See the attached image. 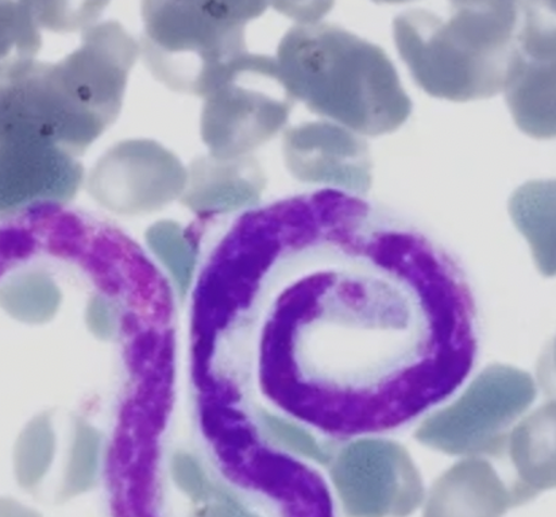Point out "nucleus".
<instances>
[{
  "label": "nucleus",
  "instance_id": "1",
  "mask_svg": "<svg viewBox=\"0 0 556 517\" xmlns=\"http://www.w3.org/2000/svg\"><path fill=\"white\" fill-rule=\"evenodd\" d=\"M300 216L258 250V378L283 413L336 437L392 430L450 396L476 358L475 307L450 261L403 231ZM239 313V314H241Z\"/></svg>",
  "mask_w": 556,
  "mask_h": 517
},
{
  "label": "nucleus",
  "instance_id": "2",
  "mask_svg": "<svg viewBox=\"0 0 556 517\" xmlns=\"http://www.w3.org/2000/svg\"><path fill=\"white\" fill-rule=\"evenodd\" d=\"M132 66L116 38L90 30L58 63L36 60L0 83V213L76 198L80 159L118 118Z\"/></svg>",
  "mask_w": 556,
  "mask_h": 517
},
{
  "label": "nucleus",
  "instance_id": "3",
  "mask_svg": "<svg viewBox=\"0 0 556 517\" xmlns=\"http://www.w3.org/2000/svg\"><path fill=\"white\" fill-rule=\"evenodd\" d=\"M113 517H336L324 478L287 454L255 443L227 480L176 453L168 487L150 476L114 483Z\"/></svg>",
  "mask_w": 556,
  "mask_h": 517
},
{
  "label": "nucleus",
  "instance_id": "4",
  "mask_svg": "<svg viewBox=\"0 0 556 517\" xmlns=\"http://www.w3.org/2000/svg\"><path fill=\"white\" fill-rule=\"evenodd\" d=\"M276 63L293 100L355 135L396 131L413 110L386 52L339 27H293L278 47Z\"/></svg>",
  "mask_w": 556,
  "mask_h": 517
},
{
  "label": "nucleus",
  "instance_id": "5",
  "mask_svg": "<svg viewBox=\"0 0 556 517\" xmlns=\"http://www.w3.org/2000/svg\"><path fill=\"white\" fill-rule=\"evenodd\" d=\"M452 5L447 20L421 10L394 20L404 63L417 85L435 98L469 102L504 92L522 54L519 4Z\"/></svg>",
  "mask_w": 556,
  "mask_h": 517
},
{
  "label": "nucleus",
  "instance_id": "6",
  "mask_svg": "<svg viewBox=\"0 0 556 517\" xmlns=\"http://www.w3.org/2000/svg\"><path fill=\"white\" fill-rule=\"evenodd\" d=\"M266 2H144L139 54L170 90L205 98L248 53L244 29Z\"/></svg>",
  "mask_w": 556,
  "mask_h": 517
},
{
  "label": "nucleus",
  "instance_id": "7",
  "mask_svg": "<svg viewBox=\"0 0 556 517\" xmlns=\"http://www.w3.org/2000/svg\"><path fill=\"white\" fill-rule=\"evenodd\" d=\"M293 99L276 59L244 53L204 98L200 135L216 160L248 157L287 124Z\"/></svg>",
  "mask_w": 556,
  "mask_h": 517
},
{
  "label": "nucleus",
  "instance_id": "8",
  "mask_svg": "<svg viewBox=\"0 0 556 517\" xmlns=\"http://www.w3.org/2000/svg\"><path fill=\"white\" fill-rule=\"evenodd\" d=\"M535 394V383L525 371L492 366L472 381L463 398L426 420L416 437L448 454L494 452Z\"/></svg>",
  "mask_w": 556,
  "mask_h": 517
},
{
  "label": "nucleus",
  "instance_id": "9",
  "mask_svg": "<svg viewBox=\"0 0 556 517\" xmlns=\"http://www.w3.org/2000/svg\"><path fill=\"white\" fill-rule=\"evenodd\" d=\"M331 478L349 517H407L425 499L413 459L393 442L348 444L332 464Z\"/></svg>",
  "mask_w": 556,
  "mask_h": 517
},
{
  "label": "nucleus",
  "instance_id": "10",
  "mask_svg": "<svg viewBox=\"0 0 556 517\" xmlns=\"http://www.w3.org/2000/svg\"><path fill=\"white\" fill-rule=\"evenodd\" d=\"M87 186L94 202L110 213L148 215L181 198L187 168L157 142L125 141L98 161Z\"/></svg>",
  "mask_w": 556,
  "mask_h": 517
},
{
  "label": "nucleus",
  "instance_id": "11",
  "mask_svg": "<svg viewBox=\"0 0 556 517\" xmlns=\"http://www.w3.org/2000/svg\"><path fill=\"white\" fill-rule=\"evenodd\" d=\"M283 159L298 180L328 185L352 193L371 187L368 144L355 133L328 122H314L283 135Z\"/></svg>",
  "mask_w": 556,
  "mask_h": 517
},
{
  "label": "nucleus",
  "instance_id": "12",
  "mask_svg": "<svg viewBox=\"0 0 556 517\" xmlns=\"http://www.w3.org/2000/svg\"><path fill=\"white\" fill-rule=\"evenodd\" d=\"M266 180L255 160H216L203 155L187 169V186L180 202L199 220L215 218L254 207L261 200Z\"/></svg>",
  "mask_w": 556,
  "mask_h": 517
},
{
  "label": "nucleus",
  "instance_id": "13",
  "mask_svg": "<svg viewBox=\"0 0 556 517\" xmlns=\"http://www.w3.org/2000/svg\"><path fill=\"white\" fill-rule=\"evenodd\" d=\"M514 494L505 488L492 466L467 461L447 471L432 488L425 517H502Z\"/></svg>",
  "mask_w": 556,
  "mask_h": 517
},
{
  "label": "nucleus",
  "instance_id": "14",
  "mask_svg": "<svg viewBox=\"0 0 556 517\" xmlns=\"http://www.w3.org/2000/svg\"><path fill=\"white\" fill-rule=\"evenodd\" d=\"M504 92L520 130L544 140L555 136L554 58H538L522 50Z\"/></svg>",
  "mask_w": 556,
  "mask_h": 517
},
{
  "label": "nucleus",
  "instance_id": "15",
  "mask_svg": "<svg viewBox=\"0 0 556 517\" xmlns=\"http://www.w3.org/2000/svg\"><path fill=\"white\" fill-rule=\"evenodd\" d=\"M509 210L517 229L530 242L544 275L555 272V192L553 182H528L511 197Z\"/></svg>",
  "mask_w": 556,
  "mask_h": 517
},
{
  "label": "nucleus",
  "instance_id": "16",
  "mask_svg": "<svg viewBox=\"0 0 556 517\" xmlns=\"http://www.w3.org/2000/svg\"><path fill=\"white\" fill-rule=\"evenodd\" d=\"M553 414L549 408L536 414L517 428L511 441V455L521 478L522 502L554 486Z\"/></svg>",
  "mask_w": 556,
  "mask_h": 517
},
{
  "label": "nucleus",
  "instance_id": "17",
  "mask_svg": "<svg viewBox=\"0 0 556 517\" xmlns=\"http://www.w3.org/2000/svg\"><path fill=\"white\" fill-rule=\"evenodd\" d=\"M41 29L36 2H0V83L35 63Z\"/></svg>",
  "mask_w": 556,
  "mask_h": 517
},
{
  "label": "nucleus",
  "instance_id": "18",
  "mask_svg": "<svg viewBox=\"0 0 556 517\" xmlns=\"http://www.w3.org/2000/svg\"><path fill=\"white\" fill-rule=\"evenodd\" d=\"M63 294L52 277L41 270L15 276L0 288V305L14 319L42 325L58 314Z\"/></svg>",
  "mask_w": 556,
  "mask_h": 517
},
{
  "label": "nucleus",
  "instance_id": "19",
  "mask_svg": "<svg viewBox=\"0 0 556 517\" xmlns=\"http://www.w3.org/2000/svg\"><path fill=\"white\" fill-rule=\"evenodd\" d=\"M200 232L185 230L176 222L163 220L147 232L150 250L168 269L181 297L188 292L197 268Z\"/></svg>",
  "mask_w": 556,
  "mask_h": 517
},
{
  "label": "nucleus",
  "instance_id": "20",
  "mask_svg": "<svg viewBox=\"0 0 556 517\" xmlns=\"http://www.w3.org/2000/svg\"><path fill=\"white\" fill-rule=\"evenodd\" d=\"M55 436L49 415H38L22 431L16 442L15 476L26 491L35 492L46 481L52 468Z\"/></svg>",
  "mask_w": 556,
  "mask_h": 517
},
{
  "label": "nucleus",
  "instance_id": "21",
  "mask_svg": "<svg viewBox=\"0 0 556 517\" xmlns=\"http://www.w3.org/2000/svg\"><path fill=\"white\" fill-rule=\"evenodd\" d=\"M99 455V432L85 421H77L70 464L55 497L58 502H66L92 489L98 480Z\"/></svg>",
  "mask_w": 556,
  "mask_h": 517
},
{
  "label": "nucleus",
  "instance_id": "22",
  "mask_svg": "<svg viewBox=\"0 0 556 517\" xmlns=\"http://www.w3.org/2000/svg\"><path fill=\"white\" fill-rule=\"evenodd\" d=\"M261 426H263L266 437L274 441L278 446L286 447L304 457L327 463L328 454L321 449L315 438L302 427L291 424V421L278 418V416L265 413L260 414Z\"/></svg>",
  "mask_w": 556,
  "mask_h": 517
},
{
  "label": "nucleus",
  "instance_id": "23",
  "mask_svg": "<svg viewBox=\"0 0 556 517\" xmlns=\"http://www.w3.org/2000/svg\"><path fill=\"white\" fill-rule=\"evenodd\" d=\"M86 320L88 329L99 339H109L116 329V313L108 299L93 297L87 305Z\"/></svg>",
  "mask_w": 556,
  "mask_h": 517
},
{
  "label": "nucleus",
  "instance_id": "24",
  "mask_svg": "<svg viewBox=\"0 0 556 517\" xmlns=\"http://www.w3.org/2000/svg\"><path fill=\"white\" fill-rule=\"evenodd\" d=\"M274 5L281 13L302 22V25L318 24L321 16L326 15L332 8L331 2H276Z\"/></svg>",
  "mask_w": 556,
  "mask_h": 517
},
{
  "label": "nucleus",
  "instance_id": "25",
  "mask_svg": "<svg viewBox=\"0 0 556 517\" xmlns=\"http://www.w3.org/2000/svg\"><path fill=\"white\" fill-rule=\"evenodd\" d=\"M0 517H42L15 500L0 499Z\"/></svg>",
  "mask_w": 556,
  "mask_h": 517
}]
</instances>
